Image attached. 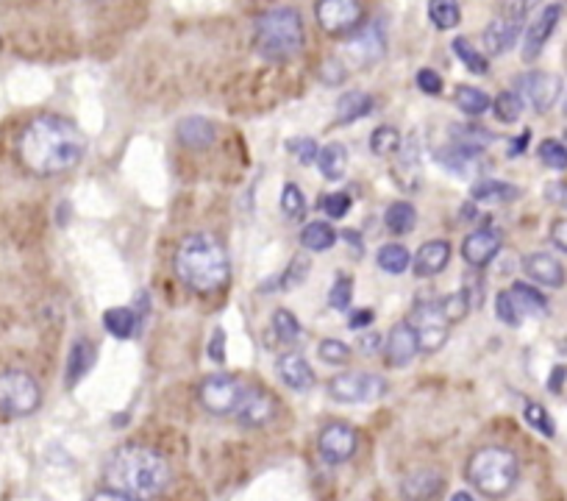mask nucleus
I'll return each instance as SVG.
<instances>
[{"mask_svg":"<svg viewBox=\"0 0 567 501\" xmlns=\"http://www.w3.org/2000/svg\"><path fill=\"white\" fill-rule=\"evenodd\" d=\"M428 20L434 23V28H440V31L456 28L462 23L459 0H428Z\"/></svg>","mask_w":567,"mask_h":501,"instance_id":"2f4dec72","label":"nucleus"},{"mask_svg":"<svg viewBox=\"0 0 567 501\" xmlns=\"http://www.w3.org/2000/svg\"><path fill=\"white\" fill-rule=\"evenodd\" d=\"M495 312H498V318L504 320L507 326H520L523 323V318L515 310V301H512L509 290H500L498 292V298H495Z\"/></svg>","mask_w":567,"mask_h":501,"instance_id":"09e8293b","label":"nucleus"},{"mask_svg":"<svg viewBox=\"0 0 567 501\" xmlns=\"http://www.w3.org/2000/svg\"><path fill=\"white\" fill-rule=\"evenodd\" d=\"M315 17L325 33H334V37H337V33L359 31V25L364 20V6H361V0H317Z\"/></svg>","mask_w":567,"mask_h":501,"instance_id":"9b49d317","label":"nucleus"},{"mask_svg":"<svg viewBox=\"0 0 567 501\" xmlns=\"http://www.w3.org/2000/svg\"><path fill=\"white\" fill-rule=\"evenodd\" d=\"M528 140H531V131H523V134H520V137H517V140L512 143V148H509V151H512V153H520V151H523V148L528 145Z\"/></svg>","mask_w":567,"mask_h":501,"instance_id":"4d7b16f0","label":"nucleus"},{"mask_svg":"<svg viewBox=\"0 0 567 501\" xmlns=\"http://www.w3.org/2000/svg\"><path fill=\"white\" fill-rule=\"evenodd\" d=\"M451 262V243L448 240H428L417 248V256L412 259L415 276L420 279H431L440 271H445Z\"/></svg>","mask_w":567,"mask_h":501,"instance_id":"aec40b11","label":"nucleus"},{"mask_svg":"<svg viewBox=\"0 0 567 501\" xmlns=\"http://www.w3.org/2000/svg\"><path fill=\"white\" fill-rule=\"evenodd\" d=\"M564 374H567V371H564V367H556V371H553V376L548 379V387H551L553 393H559V387H562L559 382L564 379Z\"/></svg>","mask_w":567,"mask_h":501,"instance_id":"13d9d810","label":"nucleus"},{"mask_svg":"<svg viewBox=\"0 0 567 501\" xmlns=\"http://www.w3.org/2000/svg\"><path fill=\"white\" fill-rule=\"evenodd\" d=\"M323 212L331 218V220H340L351 212V195L348 192H328L323 198Z\"/></svg>","mask_w":567,"mask_h":501,"instance_id":"de8ad7c7","label":"nucleus"},{"mask_svg":"<svg viewBox=\"0 0 567 501\" xmlns=\"http://www.w3.org/2000/svg\"><path fill=\"white\" fill-rule=\"evenodd\" d=\"M451 501H476V498H473L471 493H467V490H459V493L451 496Z\"/></svg>","mask_w":567,"mask_h":501,"instance_id":"bf43d9fd","label":"nucleus"},{"mask_svg":"<svg viewBox=\"0 0 567 501\" xmlns=\"http://www.w3.org/2000/svg\"><path fill=\"white\" fill-rule=\"evenodd\" d=\"M348 51H351L356 64H361V67L373 64V61H379L384 56V33L379 31V25L353 31V37L348 42Z\"/></svg>","mask_w":567,"mask_h":501,"instance_id":"4be33fe9","label":"nucleus"},{"mask_svg":"<svg viewBox=\"0 0 567 501\" xmlns=\"http://www.w3.org/2000/svg\"><path fill=\"white\" fill-rule=\"evenodd\" d=\"M84 131L61 115L33 117L17 140V156L33 176H61L84 159Z\"/></svg>","mask_w":567,"mask_h":501,"instance_id":"f257e3e1","label":"nucleus"},{"mask_svg":"<svg viewBox=\"0 0 567 501\" xmlns=\"http://www.w3.org/2000/svg\"><path fill=\"white\" fill-rule=\"evenodd\" d=\"M531 6H526L523 0H512V4L500 12L484 31V51L489 56H500L517 42V33L523 28V17Z\"/></svg>","mask_w":567,"mask_h":501,"instance_id":"9d476101","label":"nucleus"},{"mask_svg":"<svg viewBox=\"0 0 567 501\" xmlns=\"http://www.w3.org/2000/svg\"><path fill=\"white\" fill-rule=\"evenodd\" d=\"M540 159L551 167V171H564L567 167V145L559 140H545L540 145Z\"/></svg>","mask_w":567,"mask_h":501,"instance_id":"a18cd8bd","label":"nucleus"},{"mask_svg":"<svg viewBox=\"0 0 567 501\" xmlns=\"http://www.w3.org/2000/svg\"><path fill=\"white\" fill-rule=\"evenodd\" d=\"M276 413H279V401L273 398V393L248 385L237 413H233L231 418L237 423H242V426H248V429H259V426L270 423L276 418Z\"/></svg>","mask_w":567,"mask_h":501,"instance_id":"ddd939ff","label":"nucleus"},{"mask_svg":"<svg viewBox=\"0 0 567 501\" xmlns=\"http://www.w3.org/2000/svg\"><path fill=\"white\" fill-rule=\"evenodd\" d=\"M137 326H140V318L128 307H112L104 312V329L117 340H131L133 334H137Z\"/></svg>","mask_w":567,"mask_h":501,"instance_id":"bb28decb","label":"nucleus"},{"mask_svg":"<svg viewBox=\"0 0 567 501\" xmlns=\"http://www.w3.org/2000/svg\"><path fill=\"white\" fill-rule=\"evenodd\" d=\"M104 479L106 487L117 493L148 498L167 487V482H170V465L151 446L125 443L114 449L112 457L106 459Z\"/></svg>","mask_w":567,"mask_h":501,"instance_id":"f03ea898","label":"nucleus"},{"mask_svg":"<svg viewBox=\"0 0 567 501\" xmlns=\"http://www.w3.org/2000/svg\"><path fill=\"white\" fill-rule=\"evenodd\" d=\"M384 223L392 234H409L417 223V212L409 200H395V204H389V209L384 212Z\"/></svg>","mask_w":567,"mask_h":501,"instance_id":"473e14b6","label":"nucleus"},{"mask_svg":"<svg viewBox=\"0 0 567 501\" xmlns=\"http://www.w3.org/2000/svg\"><path fill=\"white\" fill-rule=\"evenodd\" d=\"M281 212L289 218V220H304L306 218V198L304 192H300L297 184H284L281 190Z\"/></svg>","mask_w":567,"mask_h":501,"instance_id":"58836bf2","label":"nucleus"},{"mask_svg":"<svg viewBox=\"0 0 567 501\" xmlns=\"http://www.w3.org/2000/svg\"><path fill=\"white\" fill-rule=\"evenodd\" d=\"M523 415H526V421L537 429L540 434H545V438H553L556 434V426H553V418L548 415V410L543 407V404H526V410H523Z\"/></svg>","mask_w":567,"mask_h":501,"instance_id":"37998d69","label":"nucleus"},{"mask_svg":"<svg viewBox=\"0 0 567 501\" xmlns=\"http://www.w3.org/2000/svg\"><path fill=\"white\" fill-rule=\"evenodd\" d=\"M556 198H559V200H562V204H564V207H567V190H562V192H559V195H556Z\"/></svg>","mask_w":567,"mask_h":501,"instance_id":"052dcab7","label":"nucleus"},{"mask_svg":"<svg viewBox=\"0 0 567 501\" xmlns=\"http://www.w3.org/2000/svg\"><path fill=\"white\" fill-rule=\"evenodd\" d=\"M373 112V97L361 92V89H353V92H345L340 100H337V123L340 125H348L353 120H361L364 115Z\"/></svg>","mask_w":567,"mask_h":501,"instance_id":"393cba45","label":"nucleus"},{"mask_svg":"<svg viewBox=\"0 0 567 501\" xmlns=\"http://www.w3.org/2000/svg\"><path fill=\"white\" fill-rule=\"evenodd\" d=\"M287 148H289V153H292L300 164H312V162H317V153H320V148H317V143H315L312 137H292Z\"/></svg>","mask_w":567,"mask_h":501,"instance_id":"49530a36","label":"nucleus"},{"mask_svg":"<svg viewBox=\"0 0 567 501\" xmlns=\"http://www.w3.org/2000/svg\"><path fill=\"white\" fill-rule=\"evenodd\" d=\"M451 134L456 137V145H462V148H471V151H481V148H487L495 137L489 131H484V128H476V125H453L451 128Z\"/></svg>","mask_w":567,"mask_h":501,"instance_id":"4c0bfd02","label":"nucleus"},{"mask_svg":"<svg viewBox=\"0 0 567 501\" xmlns=\"http://www.w3.org/2000/svg\"><path fill=\"white\" fill-rule=\"evenodd\" d=\"M492 109H495V115H498L500 123H515L523 115V97L517 92H507L504 89V92L495 97Z\"/></svg>","mask_w":567,"mask_h":501,"instance_id":"ea45409f","label":"nucleus"},{"mask_svg":"<svg viewBox=\"0 0 567 501\" xmlns=\"http://www.w3.org/2000/svg\"><path fill=\"white\" fill-rule=\"evenodd\" d=\"M453 51H456L459 61H462L471 73L484 76V73L489 70V61H487V56H484L481 51H476V48H473V42L467 40V37H456V40H453Z\"/></svg>","mask_w":567,"mask_h":501,"instance_id":"c9c22d12","label":"nucleus"},{"mask_svg":"<svg viewBox=\"0 0 567 501\" xmlns=\"http://www.w3.org/2000/svg\"><path fill=\"white\" fill-rule=\"evenodd\" d=\"M517 89L537 112H548L562 95V79L553 73H528L517 81Z\"/></svg>","mask_w":567,"mask_h":501,"instance_id":"4468645a","label":"nucleus"},{"mask_svg":"<svg viewBox=\"0 0 567 501\" xmlns=\"http://www.w3.org/2000/svg\"><path fill=\"white\" fill-rule=\"evenodd\" d=\"M409 323L417 334V346L423 354H437L448 334H451V318L443 307V298H431V301H420V304L412 310Z\"/></svg>","mask_w":567,"mask_h":501,"instance_id":"0eeeda50","label":"nucleus"},{"mask_svg":"<svg viewBox=\"0 0 567 501\" xmlns=\"http://www.w3.org/2000/svg\"><path fill=\"white\" fill-rule=\"evenodd\" d=\"M551 240L556 248H562L567 254V218H556L551 223Z\"/></svg>","mask_w":567,"mask_h":501,"instance_id":"603ef678","label":"nucleus"},{"mask_svg":"<svg viewBox=\"0 0 567 501\" xmlns=\"http://www.w3.org/2000/svg\"><path fill=\"white\" fill-rule=\"evenodd\" d=\"M276 374L289 390H297V393L312 390V385H315V371H312L309 359L304 354H297V351H289V354L279 357Z\"/></svg>","mask_w":567,"mask_h":501,"instance_id":"6ab92c4d","label":"nucleus"},{"mask_svg":"<svg viewBox=\"0 0 567 501\" xmlns=\"http://www.w3.org/2000/svg\"><path fill=\"white\" fill-rule=\"evenodd\" d=\"M176 274L192 292H217L228 284V251L209 231L187 234L176 248Z\"/></svg>","mask_w":567,"mask_h":501,"instance_id":"7ed1b4c3","label":"nucleus"},{"mask_svg":"<svg viewBox=\"0 0 567 501\" xmlns=\"http://www.w3.org/2000/svg\"><path fill=\"white\" fill-rule=\"evenodd\" d=\"M95 362V348L89 340H78L70 351V362H67V385L76 387L78 379H84L89 374V367Z\"/></svg>","mask_w":567,"mask_h":501,"instance_id":"c756f323","label":"nucleus"},{"mask_svg":"<svg viewBox=\"0 0 567 501\" xmlns=\"http://www.w3.org/2000/svg\"><path fill=\"white\" fill-rule=\"evenodd\" d=\"M351 298H353V279L351 276H337V282H334L331 290H328V307L345 312L351 307Z\"/></svg>","mask_w":567,"mask_h":501,"instance_id":"79ce46f5","label":"nucleus"},{"mask_svg":"<svg viewBox=\"0 0 567 501\" xmlns=\"http://www.w3.org/2000/svg\"><path fill=\"white\" fill-rule=\"evenodd\" d=\"M559 20H562V6L559 4H551V6H545L537 17L528 23L526 40H523V59L526 61H534V59L543 53V48L551 40V33L559 25Z\"/></svg>","mask_w":567,"mask_h":501,"instance_id":"2eb2a0df","label":"nucleus"},{"mask_svg":"<svg viewBox=\"0 0 567 501\" xmlns=\"http://www.w3.org/2000/svg\"><path fill=\"white\" fill-rule=\"evenodd\" d=\"M417 334L409 320H400L389 329V338L384 340V359L389 367H407L417 357Z\"/></svg>","mask_w":567,"mask_h":501,"instance_id":"dca6fc26","label":"nucleus"},{"mask_svg":"<svg viewBox=\"0 0 567 501\" xmlns=\"http://www.w3.org/2000/svg\"><path fill=\"white\" fill-rule=\"evenodd\" d=\"M176 131H178V143L195 151L209 148L217 140V128L206 117H184Z\"/></svg>","mask_w":567,"mask_h":501,"instance_id":"5701e85b","label":"nucleus"},{"mask_svg":"<svg viewBox=\"0 0 567 501\" xmlns=\"http://www.w3.org/2000/svg\"><path fill=\"white\" fill-rule=\"evenodd\" d=\"M245 390H248V385L242 379H237V376H231V374H212V376H206L204 382H200L197 401L204 404L206 413L225 418V415L237 413Z\"/></svg>","mask_w":567,"mask_h":501,"instance_id":"6e6552de","label":"nucleus"},{"mask_svg":"<svg viewBox=\"0 0 567 501\" xmlns=\"http://www.w3.org/2000/svg\"><path fill=\"white\" fill-rule=\"evenodd\" d=\"M381 334H361V351L364 354H376V351H381Z\"/></svg>","mask_w":567,"mask_h":501,"instance_id":"6e6d98bb","label":"nucleus"},{"mask_svg":"<svg viewBox=\"0 0 567 501\" xmlns=\"http://www.w3.org/2000/svg\"><path fill=\"white\" fill-rule=\"evenodd\" d=\"M370 151L376 156H392L400 151V131L392 128V125H379L373 134H370Z\"/></svg>","mask_w":567,"mask_h":501,"instance_id":"e433bc0d","label":"nucleus"},{"mask_svg":"<svg viewBox=\"0 0 567 501\" xmlns=\"http://www.w3.org/2000/svg\"><path fill=\"white\" fill-rule=\"evenodd\" d=\"M467 482L487 498H504L515 490L520 479L517 457L504 446H484L467 459Z\"/></svg>","mask_w":567,"mask_h":501,"instance_id":"39448f33","label":"nucleus"},{"mask_svg":"<svg viewBox=\"0 0 567 501\" xmlns=\"http://www.w3.org/2000/svg\"><path fill=\"white\" fill-rule=\"evenodd\" d=\"M89 501H142V498H137V496H125V493H117V490H112V487H106V490H97Z\"/></svg>","mask_w":567,"mask_h":501,"instance_id":"864d4df0","label":"nucleus"},{"mask_svg":"<svg viewBox=\"0 0 567 501\" xmlns=\"http://www.w3.org/2000/svg\"><path fill=\"white\" fill-rule=\"evenodd\" d=\"M209 357H212L217 365H223V362H225V331H223V329H215V331H212Z\"/></svg>","mask_w":567,"mask_h":501,"instance_id":"3c124183","label":"nucleus"},{"mask_svg":"<svg viewBox=\"0 0 567 501\" xmlns=\"http://www.w3.org/2000/svg\"><path fill=\"white\" fill-rule=\"evenodd\" d=\"M300 243H304L306 251L320 254V251H328L334 243H337V231H334V226L325 223V220H315L300 231Z\"/></svg>","mask_w":567,"mask_h":501,"instance_id":"7c9ffc66","label":"nucleus"},{"mask_svg":"<svg viewBox=\"0 0 567 501\" xmlns=\"http://www.w3.org/2000/svg\"><path fill=\"white\" fill-rule=\"evenodd\" d=\"M387 393V382L367 371H345L328 379V395L343 404H373Z\"/></svg>","mask_w":567,"mask_h":501,"instance_id":"1a4fd4ad","label":"nucleus"},{"mask_svg":"<svg viewBox=\"0 0 567 501\" xmlns=\"http://www.w3.org/2000/svg\"><path fill=\"white\" fill-rule=\"evenodd\" d=\"M564 140H567V131H564ZM564 145H567V143H564Z\"/></svg>","mask_w":567,"mask_h":501,"instance_id":"680f3d73","label":"nucleus"},{"mask_svg":"<svg viewBox=\"0 0 567 501\" xmlns=\"http://www.w3.org/2000/svg\"><path fill=\"white\" fill-rule=\"evenodd\" d=\"M509 295L515 301V310L520 318H545L548 315V301L537 287H531L526 282H515L509 287Z\"/></svg>","mask_w":567,"mask_h":501,"instance_id":"b1692460","label":"nucleus"},{"mask_svg":"<svg viewBox=\"0 0 567 501\" xmlns=\"http://www.w3.org/2000/svg\"><path fill=\"white\" fill-rule=\"evenodd\" d=\"M456 107H459L464 115H473V117H476V115H484V112L492 107V100H489V95H487L484 89L464 84V87L456 89Z\"/></svg>","mask_w":567,"mask_h":501,"instance_id":"f704fd0d","label":"nucleus"},{"mask_svg":"<svg viewBox=\"0 0 567 501\" xmlns=\"http://www.w3.org/2000/svg\"><path fill=\"white\" fill-rule=\"evenodd\" d=\"M317 354H320V359L325 365H348V359H351V348L343 340H337V338L323 340L320 348H317Z\"/></svg>","mask_w":567,"mask_h":501,"instance_id":"c03bdc74","label":"nucleus"},{"mask_svg":"<svg viewBox=\"0 0 567 501\" xmlns=\"http://www.w3.org/2000/svg\"><path fill=\"white\" fill-rule=\"evenodd\" d=\"M500 246H504V237H500L498 228H479V231H471L464 237L462 256L471 267H487L498 256Z\"/></svg>","mask_w":567,"mask_h":501,"instance_id":"f3484780","label":"nucleus"},{"mask_svg":"<svg viewBox=\"0 0 567 501\" xmlns=\"http://www.w3.org/2000/svg\"><path fill=\"white\" fill-rule=\"evenodd\" d=\"M379 267L384 274H389V276H400L407 271V267L412 264V256H409V251L400 246V243H387V246H381V251H379Z\"/></svg>","mask_w":567,"mask_h":501,"instance_id":"72a5a7b5","label":"nucleus"},{"mask_svg":"<svg viewBox=\"0 0 567 501\" xmlns=\"http://www.w3.org/2000/svg\"><path fill=\"white\" fill-rule=\"evenodd\" d=\"M417 87H420V92L423 95H440L443 92V79H440V73H434V70H428V67H423V70L417 73Z\"/></svg>","mask_w":567,"mask_h":501,"instance_id":"8fccbe9b","label":"nucleus"},{"mask_svg":"<svg viewBox=\"0 0 567 501\" xmlns=\"http://www.w3.org/2000/svg\"><path fill=\"white\" fill-rule=\"evenodd\" d=\"M437 162L443 167H448V171L456 173V176H467L479 167V151L462 148V145H448V148L437 151Z\"/></svg>","mask_w":567,"mask_h":501,"instance_id":"a878e982","label":"nucleus"},{"mask_svg":"<svg viewBox=\"0 0 567 501\" xmlns=\"http://www.w3.org/2000/svg\"><path fill=\"white\" fill-rule=\"evenodd\" d=\"M523 271L528 274L531 282H537L543 287H551V290H559L564 284V267L551 254H528L523 259Z\"/></svg>","mask_w":567,"mask_h":501,"instance_id":"412c9836","label":"nucleus"},{"mask_svg":"<svg viewBox=\"0 0 567 501\" xmlns=\"http://www.w3.org/2000/svg\"><path fill=\"white\" fill-rule=\"evenodd\" d=\"M356 429L351 423H343V421H334V423H325L320 438H317V449H320V457L328 462V465H343L348 462L353 454H356Z\"/></svg>","mask_w":567,"mask_h":501,"instance_id":"f8f14e48","label":"nucleus"},{"mask_svg":"<svg viewBox=\"0 0 567 501\" xmlns=\"http://www.w3.org/2000/svg\"><path fill=\"white\" fill-rule=\"evenodd\" d=\"M317 167L328 181H340L348 171V151L340 143H328L317 153Z\"/></svg>","mask_w":567,"mask_h":501,"instance_id":"cd10ccee","label":"nucleus"},{"mask_svg":"<svg viewBox=\"0 0 567 501\" xmlns=\"http://www.w3.org/2000/svg\"><path fill=\"white\" fill-rule=\"evenodd\" d=\"M445 487V477L437 471V468H417V471H409L400 482V496L407 501H434Z\"/></svg>","mask_w":567,"mask_h":501,"instance_id":"a211bd4d","label":"nucleus"},{"mask_svg":"<svg viewBox=\"0 0 567 501\" xmlns=\"http://www.w3.org/2000/svg\"><path fill=\"white\" fill-rule=\"evenodd\" d=\"M471 195H473V200H479V204L495 207V204H507V200H515L520 192L509 181H479V184H473Z\"/></svg>","mask_w":567,"mask_h":501,"instance_id":"c85d7f7f","label":"nucleus"},{"mask_svg":"<svg viewBox=\"0 0 567 501\" xmlns=\"http://www.w3.org/2000/svg\"><path fill=\"white\" fill-rule=\"evenodd\" d=\"M306 45L300 14L289 6H276L256 20V51L267 61H292Z\"/></svg>","mask_w":567,"mask_h":501,"instance_id":"20e7f679","label":"nucleus"},{"mask_svg":"<svg viewBox=\"0 0 567 501\" xmlns=\"http://www.w3.org/2000/svg\"><path fill=\"white\" fill-rule=\"evenodd\" d=\"M42 390L40 382L28 371H4L0 374V415L4 418H28L40 410Z\"/></svg>","mask_w":567,"mask_h":501,"instance_id":"423d86ee","label":"nucleus"},{"mask_svg":"<svg viewBox=\"0 0 567 501\" xmlns=\"http://www.w3.org/2000/svg\"><path fill=\"white\" fill-rule=\"evenodd\" d=\"M273 331H276V338L281 340V343H297V338H300V323H297V318L289 312V310H276V315H273Z\"/></svg>","mask_w":567,"mask_h":501,"instance_id":"a19ab883","label":"nucleus"},{"mask_svg":"<svg viewBox=\"0 0 567 501\" xmlns=\"http://www.w3.org/2000/svg\"><path fill=\"white\" fill-rule=\"evenodd\" d=\"M373 323V310H353L348 318L351 329H361V326H370Z\"/></svg>","mask_w":567,"mask_h":501,"instance_id":"5fc2aeb1","label":"nucleus"}]
</instances>
